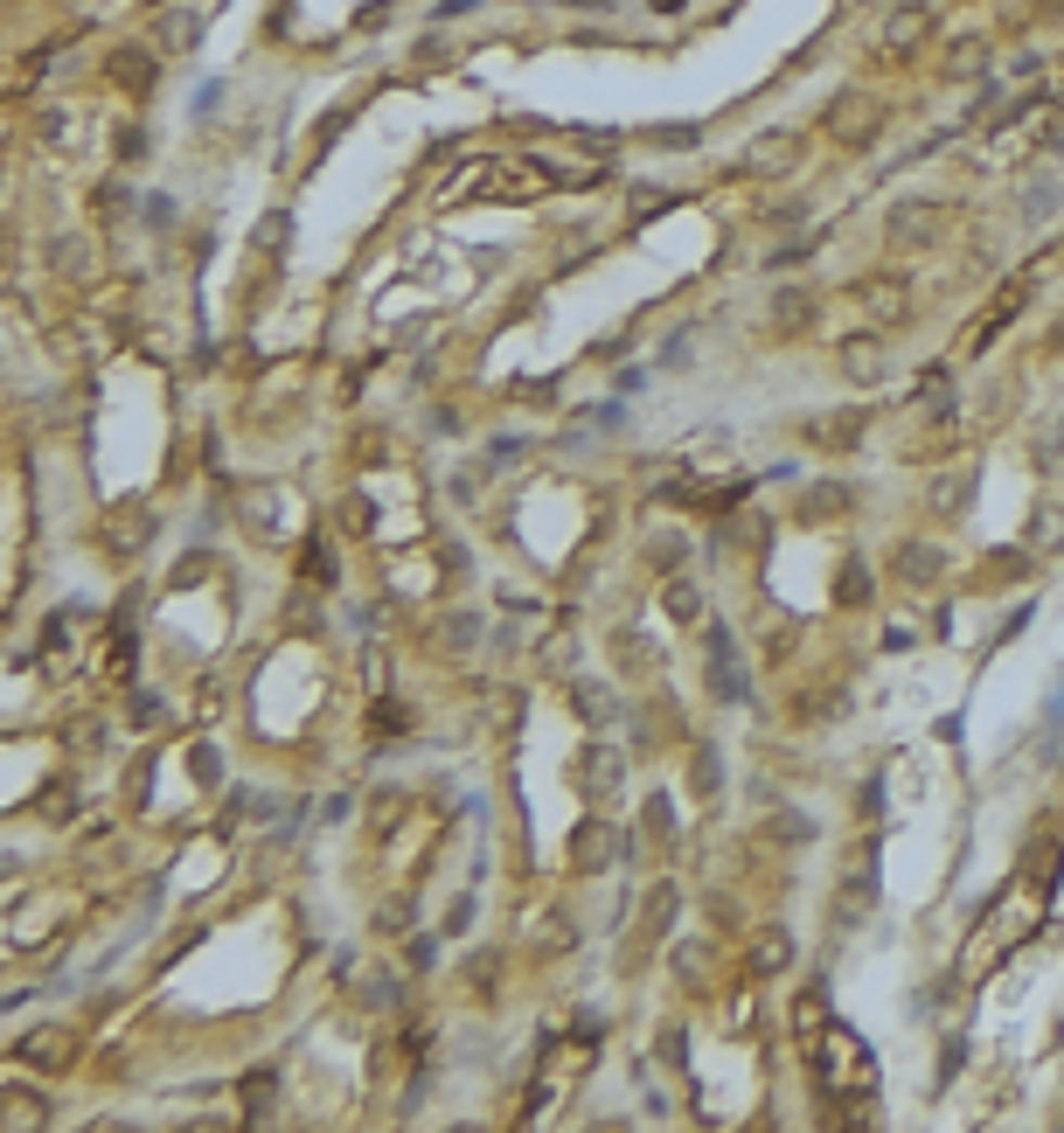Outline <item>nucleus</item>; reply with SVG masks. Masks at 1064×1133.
<instances>
[{"label": "nucleus", "mask_w": 1064, "mask_h": 1133, "mask_svg": "<svg viewBox=\"0 0 1064 1133\" xmlns=\"http://www.w3.org/2000/svg\"><path fill=\"white\" fill-rule=\"evenodd\" d=\"M862 425H870L862 411H835V418H814V425H807V439H821L828 453H849V445L862 439Z\"/></svg>", "instance_id": "nucleus-14"}, {"label": "nucleus", "mask_w": 1064, "mask_h": 1133, "mask_svg": "<svg viewBox=\"0 0 1064 1133\" xmlns=\"http://www.w3.org/2000/svg\"><path fill=\"white\" fill-rule=\"evenodd\" d=\"M793 160H801V140H793V132H758V140L744 146V174H758V181L793 174Z\"/></svg>", "instance_id": "nucleus-8"}, {"label": "nucleus", "mask_w": 1064, "mask_h": 1133, "mask_svg": "<svg viewBox=\"0 0 1064 1133\" xmlns=\"http://www.w3.org/2000/svg\"><path fill=\"white\" fill-rule=\"evenodd\" d=\"M1029 543H1037V549H1057V543H1064V515H1057V508H1037V522H1029Z\"/></svg>", "instance_id": "nucleus-21"}, {"label": "nucleus", "mask_w": 1064, "mask_h": 1133, "mask_svg": "<svg viewBox=\"0 0 1064 1133\" xmlns=\"http://www.w3.org/2000/svg\"><path fill=\"white\" fill-rule=\"evenodd\" d=\"M1023 299H1029V272H1016V278H1009L1002 292H995V307L981 313V321H974V335H968V355H988V348L1009 335V321L1023 313Z\"/></svg>", "instance_id": "nucleus-6"}, {"label": "nucleus", "mask_w": 1064, "mask_h": 1133, "mask_svg": "<svg viewBox=\"0 0 1064 1133\" xmlns=\"http://www.w3.org/2000/svg\"><path fill=\"white\" fill-rule=\"evenodd\" d=\"M925 36H933V0H897V8L884 14V28H877V42H884V56H919Z\"/></svg>", "instance_id": "nucleus-4"}, {"label": "nucleus", "mask_w": 1064, "mask_h": 1133, "mask_svg": "<svg viewBox=\"0 0 1064 1133\" xmlns=\"http://www.w3.org/2000/svg\"><path fill=\"white\" fill-rule=\"evenodd\" d=\"M258 251H286V216H264V230H258Z\"/></svg>", "instance_id": "nucleus-27"}, {"label": "nucleus", "mask_w": 1064, "mask_h": 1133, "mask_svg": "<svg viewBox=\"0 0 1064 1133\" xmlns=\"http://www.w3.org/2000/svg\"><path fill=\"white\" fill-rule=\"evenodd\" d=\"M154 42H160V49H174V56H189V49L203 42V14H189V8H168V14L154 22Z\"/></svg>", "instance_id": "nucleus-13"}, {"label": "nucleus", "mask_w": 1064, "mask_h": 1133, "mask_svg": "<svg viewBox=\"0 0 1064 1133\" xmlns=\"http://www.w3.org/2000/svg\"><path fill=\"white\" fill-rule=\"evenodd\" d=\"M307 577H321V585H335V557H327V549H307Z\"/></svg>", "instance_id": "nucleus-28"}, {"label": "nucleus", "mask_w": 1064, "mask_h": 1133, "mask_svg": "<svg viewBox=\"0 0 1064 1133\" xmlns=\"http://www.w3.org/2000/svg\"><path fill=\"white\" fill-rule=\"evenodd\" d=\"M766 321H773V335H807V327L821 321V292L814 286H779L766 299Z\"/></svg>", "instance_id": "nucleus-7"}, {"label": "nucleus", "mask_w": 1064, "mask_h": 1133, "mask_svg": "<svg viewBox=\"0 0 1064 1133\" xmlns=\"http://www.w3.org/2000/svg\"><path fill=\"white\" fill-rule=\"evenodd\" d=\"M897 571L911 577V585H925V577H939L946 571V549H933V543H905V563Z\"/></svg>", "instance_id": "nucleus-17"}, {"label": "nucleus", "mask_w": 1064, "mask_h": 1133, "mask_svg": "<svg viewBox=\"0 0 1064 1133\" xmlns=\"http://www.w3.org/2000/svg\"><path fill=\"white\" fill-rule=\"evenodd\" d=\"M981 70H988V42H981V36L953 42V49H946V63H939V77H953V84H968V77H981Z\"/></svg>", "instance_id": "nucleus-15"}, {"label": "nucleus", "mask_w": 1064, "mask_h": 1133, "mask_svg": "<svg viewBox=\"0 0 1064 1133\" xmlns=\"http://www.w3.org/2000/svg\"><path fill=\"white\" fill-rule=\"evenodd\" d=\"M77 1037L70 1029H36V1037H22V1064H36V1071H56V1064H70Z\"/></svg>", "instance_id": "nucleus-12"}, {"label": "nucleus", "mask_w": 1064, "mask_h": 1133, "mask_svg": "<svg viewBox=\"0 0 1064 1133\" xmlns=\"http://www.w3.org/2000/svg\"><path fill=\"white\" fill-rule=\"evenodd\" d=\"M1051 348H1064V321H1057V335H1051Z\"/></svg>", "instance_id": "nucleus-35"}, {"label": "nucleus", "mask_w": 1064, "mask_h": 1133, "mask_svg": "<svg viewBox=\"0 0 1064 1133\" xmlns=\"http://www.w3.org/2000/svg\"><path fill=\"white\" fill-rule=\"evenodd\" d=\"M85 258H91V251H85V237H49V264H56V272H70V278H77V272H85Z\"/></svg>", "instance_id": "nucleus-20"}, {"label": "nucleus", "mask_w": 1064, "mask_h": 1133, "mask_svg": "<svg viewBox=\"0 0 1064 1133\" xmlns=\"http://www.w3.org/2000/svg\"><path fill=\"white\" fill-rule=\"evenodd\" d=\"M801 1050L814 1057V1078H821V1092H835V1098H870V1092H877V1064L862 1057V1043H856L842 1023H821V1037L801 1043Z\"/></svg>", "instance_id": "nucleus-1"}, {"label": "nucleus", "mask_w": 1064, "mask_h": 1133, "mask_svg": "<svg viewBox=\"0 0 1064 1133\" xmlns=\"http://www.w3.org/2000/svg\"><path fill=\"white\" fill-rule=\"evenodd\" d=\"M571 8H606V0H571Z\"/></svg>", "instance_id": "nucleus-34"}, {"label": "nucleus", "mask_w": 1064, "mask_h": 1133, "mask_svg": "<svg viewBox=\"0 0 1064 1133\" xmlns=\"http://www.w3.org/2000/svg\"><path fill=\"white\" fill-rule=\"evenodd\" d=\"M710 654H717V695L738 703V695H744V668H738V654H730V633L724 626H710Z\"/></svg>", "instance_id": "nucleus-16"}, {"label": "nucleus", "mask_w": 1064, "mask_h": 1133, "mask_svg": "<svg viewBox=\"0 0 1064 1133\" xmlns=\"http://www.w3.org/2000/svg\"><path fill=\"white\" fill-rule=\"evenodd\" d=\"M717 779H724L717 752H703V758H696V793H717Z\"/></svg>", "instance_id": "nucleus-25"}, {"label": "nucleus", "mask_w": 1064, "mask_h": 1133, "mask_svg": "<svg viewBox=\"0 0 1064 1133\" xmlns=\"http://www.w3.org/2000/svg\"><path fill=\"white\" fill-rule=\"evenodd\" d=\"M654 140H661V146H696V126H661Z\"/></svg>", "instance_id": "nucleus-31"}, {"label": "nucleus", "mask_w": 1064, "mask_h": 1133, "mask_svg": "<svg viewBox=\"0 0 1064 1133\" xmlns=\"http://www.w3.org/2000/svg\"><path fill=\"white\" fill-rule=\"evenodd\" d=\"M654 8H661V14H675V8H689V0H654Z\"/></svg>", "instance_id": "nucleus-33"}, {"label": "nucleus", "mask_w": 1064, "mask_h": 1133, "mask_svg": "<svg viewBox=\"0 0 1064 1133\" xmlns=\"http://www.w3.org/2000/svg\"><path fill=\"white\" fill-rule=\"evenodd\" d=\"M647 828H654V842H669V828H675V807H669V799H647Z\"/></svg>", "instance_id": "nucleus-23"}, {"label": "nucleus", "mask_w": 1064, "mask_h": 1133, "mask_svg": "<svg viewBox=\"0 0 1064 1133\" xmlns=\"http://www.w3.org/2000/svg\"><path fill=\"white\" fill-rule=\"evenodd\" d=\"M787 960H793V939H787V932H766V939L752 946V966H758V974H779Z\"/></svg>", "instance_id": "nucleus-19"}, {"label": "nucleus", "mask_w": 1064, "mask_h": 1133, "mask_svg": "<svg viewBox=\"0 0 1064 1133\" xmlns=\"http://www.w3.org/2000/svg\"><path fill=\"white\" fill-rule=\"evenodd\" d=\"M884 362L891 355H884V341H877V335H849V341H842V376H849V382H877V376H884Z\"/></svg>", "instance_id": "nucleus-11"}, {"label": "nucleus", "mask_w": 1064, "mask_h": 1133, "mask_svg": "<svg viewBox=\"0 0 1064 1133\" xmlns=\"http://www.w3.org/2000/svg\"><path fill=\"white\" fill-rule=\"evenodd\" d=\"M376 730H384V738H397V730H404V703H384V709H376Z\"/></svg>", "instance_id": "nucleus-30"}, {"label": "nucleus", "mask_w": 1064, "mask_h": 1133, "mask_svg": "<svg viewBox=\"0 0 1064 1133\" xmlns=\"http://www.w3.org/2000/svg\"><path fill=\"white\" fill-rule=\"evenodd\" d=\"M856 299H862V313L877 321V335H884V327H905V321H911V286H905L897 272H870V278L856 286Z\"/></svg>", "instance_id": "nucleus-5"}, {"label": "nucleus", "mask_w": 1064, "mask_h": 1133, "mask_svg": "<svg viewBox=\"0 0 1064 1133\" xmlns=\"http://www.w3.org/2000/svg\"><path fill=\"white\" fill-rule=\"evenodd\" d=\"M939 223H946L939 203H897L891 209V244H925V237H939Z\"/></svg>", "instance_id": "nucleus-10"}, {"label": "nucleus", "mask_w": 1064, "mask_h": 1133, "mask_svg": "<svg viewBox=\"0 0 1064 1133\" xmlns=\"http://www.w3.org/2000/svg\"><path fill=\"white\" fill-rule=\"evenodd\" d=\"M647 209H654V216L675 209V195H669V188H634V216H647Z\"/></svg>", "instance_id": "nucleus-26"}, {"label": "nucleus", "mask_w": 1064, "mask_h": 1133, "mask_svg": "<svg viewBox=\"0 0 1064 1133\" xmlns=\"http://www.w3.org/2000/svg\"><path fill=\"white\" fill-rule=\"evenodd\" d=\"M877 132H884V105H877L870 91H842L835 105H828V140L862 154V146H877Z\"/></svg>", "instance_id": "nucleus-2"}, {"label": "nucleus", "mask_w": 1064, "mask_h": 1133, "mask_svg": "<svg viewBox=\"0 0 1064 1133\" xmlns=\"http://www.w3.org/2000/svg\"><path fill=\"white\" fill-rule=\"evenodd\" d=\"M842 508H849V487H835V480L807 494V515H842Z\"/></svg>", "instance_id": "nucleus-22"}, {"label": "nucleus", "mask_w": 1064, "mask_h": 1133, "mask_svg": "<svg viewBox=\"0 0 1064 1133\" xmlns=\"http://www.w3.org/2000/svg\"><path fill=\"white\" fill-rule=\"evenodd\" d=\"M682 549H689V543H682L675 529H654V536H647V563H654L661 577H675L682 571Z\"/></svg>", "instance_id": "nucleus-18"}, {"label": "nucleus", "mask_w": 1064, "mask_h": 1133, "mask_svg": "<svg viewBox=\"0 0 1064 1133\" xmlns=\"http://www.w3.org/2000/svg\"><path fill=\"white\" fill-rule=\"evenodd\" d=\"M98 543L112 549V557H140L146 543H154V508L146 502H119L98 515Z\"/></svg>", "instance_id": "nucleus-3"}, {"label": "nucleus", "mask_w": 1064, "mask_h": 1133, "mask_svg": "<svg viewBox=\"0 0 1064 1133\" xmlns=\"http://www.w3.org/2000/svg\"><path fill=\"white\" fill-rule=\"evenodd\" d=\"M669 612H675V620H696V585H682V577H675V585H669Z\"/></svg>", "instance_id": "nucleus-24"}, {"label": "nucleus", "mask_w": 1064, "mask_h": 1133, "mask_svg": "<svg viewBox=\"0 0 1064 1133\" xmlns=\"http://www.w3.org/2000/svg\"><path fill=\"white\" fill-rule=\"evenodd\" d=\"M459 14H473V0H439V22H459Z\"/></svg>", "instance_id": "nucleus-32"}, {"label": "nucleus", "mask_w": 1064, "mask_h": 1133, "mask_svg": "<svg viewBox=\"0 0 1064 1133\" xmlns=\"http://www.w3.org/2000/svg\"><path fill=\"white\" fill-rule=\"evenodd\" d=\"M105 77H112V84H119L126 97H154L160 63L146 56V49H112V56H105Z\"/></svg>", "instance_id": "nucleus-9"}, {"label": "nucleus", "mask_w": 1064, "mask_h": 1133, "mask_svg": "<svg viewBox=\"0 0 1064 1133\" xmlns=\"http://www.w3.org/2000/svg\"><path fill=\"white\" fill-rule=\"evenodd\" d=\"M612 772H620V758H612V752H598V758H592V779H598V793H606V786H620Z\"/></svg>", "instance_id": "nucleus-29"}]
</instances>
